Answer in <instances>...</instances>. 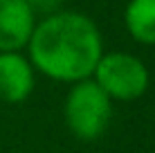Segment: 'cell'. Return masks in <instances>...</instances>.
Segmentation results:
<instances>
[{
    "instance_id": "5b68a950",
    "label": "cell",
    "mask_w": 155,
    "mask_h": 153,
    "mask_svg": "<svg viewBox=\"0 0 155 153\" xmlns=\"http://www.w3.org/2000/svg\"><path fill=\"white\" fill-rule=\"evenodd\" d=\"M34 90V68L18 52H0V101L23 104Z\"/></svg>"
},
{
    "instance_id": "8992f818",
    "label": "cell",
    "mask_w": 155,
    "mask_h": 153,
    "mask_svg": "<svg viewBox=\"0 0 155 153\" xmlns=\"http://www.w3.org/2000/svg\"><path fill=\"white\" fill-rule=\"evenodd\" d=\"M124 23L137 43L155 45V0H130L124 12Z\"/></svg>"
},
{
    "instance_id": "277c9868",
    "label": "cell",
    "mask_w": 155,
    "mask_h": 153,
    "mask_svg": "<svg viewBox=\"0 0 155 153\" xmlns=\"http://www.w3.org/2000/svg\"><path fill=\"white\" fill-rule=\"evenodd\" d=\"M36 27V14L25 0H0V52L27 47Z\"/></svg>"
},
{
    "instance_id": "6da1fadb",
    "label": "cell",
    "mask_w": 155,
    "mask_h": 153,
    "mask_svg": "<svg viewBox=\"0 0 155 153\" xmlns=\"http://www.w3.org/2000/svg\"><path fill=\"white\" fill-rule=\"evenodd\" d=\"M27 50L31 68L41 75L63 83H79L92 77L104 54V41L85 14L56 12L34 27Z\"/></svg>"
},
{
    "instance_id": "52a82bcc",
    "label": "cell",
    "mask_w": 155,
    "mask_h": 153,
    "mask_svg": "<svg viewBox=\"0 0 155 153\" xmlns=\"http://www.w3.org/2000/svg\"><path fill=\"white\" fill-rule=\"evenodd\" d=\"M29 5V9L34 14H43V16H52L58 12L63 0H25Z\"/></svg>"
},
{
    "instance_id": "3957f363",
    "label": "cell",
    "mask_w": 155,
    "mask_h": 153,
    "mask_svg": "<svg viewBox=\"0 0 155 153\" xmlns=\"http://www.w3.org/2000/svg\"><path fill=\"white\" fill-rule=\"evenodd\" d=\"M92 77V81L108 95V99H119V101H133L142 97L148 88L146 65L137 56L126 52L101 54Z\"/></svg>"
},
{
    "instance_id": "7a4b0ae2",
    "label": "cell",
    "mask_w": 155,
    "mask_h": 153,
    "mask_svg": "<svg viewBox=\"0 0 155 153\" xmlns=\"http://www.w3.org/2000/svg\"><path fill=\"white\" fill-rule=\"evenodd\" d=\"M65 124L74 138L83 142H94L106 133L110 124L113 106L110 99L92 79H85L72 86L65 99Z\"/></svg>"
}]
</instances>
